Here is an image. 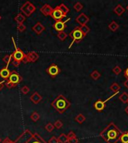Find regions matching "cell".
Masks as SVG:
<instances>
[{
	"label": "cell",
	"mask_w": 128,
	"mask_h": 143,
	"mask_svg": "<svg viewBox=\"0 0 128 143\" xmlns=\"http://www.w3.org/2000/svg\"><path fill=\"white\" fill-rule=\"evenodd\" d=\"M73 8H74V10H75L76 11L79 12V11L83 8V5H82V4L81 2H77L75 5H73Z\"/></svg>",
	"instance_id": "obj_31"
},
{
	"label": "cell",
	"mask_w": 128,
	"mask_h": 143,
	"mask_svg": "<svg viewBox=\"0 0 128 143\" xmlns=\"http://www.w3.org/2000/svg\"><path fill=\"white\" fill-rule=\"evenodd\" d=\"M127 104H128V102H127Z\"/></svg>",
	"instance_id": "obj_49"
},
{
	"label": "cell",
	"mask_w": 128,
	"mask_h": 143,
	"mask_svg": "<svg viewBox=\"0 0 128 143\" xmlns=\"http://www.w3.org/2000/svg\"><path fill=\"white\" fill-rule=\"evenodd\" d=\"M29 90H30V89H29V87L28 86H23V87L20 89V91H21V92H22L23 94H24V95H26V94H28L29 92Z\"/></svg>",
	"instance_id": "obj_36"
},
{
	"label": "cell",
	"mask_w": 128,
	"mask_h": 143,
	"mask_svg": "<svg viewBox=\"0 0 128 143\" xmlns=\"http://www.w3.org/2000/svg\"><path fill=\"white\" fill-rule=\"evenodd\" d=\"M11 40H12V43H13V45L14 46V51L11 54L12 57H13V59L15 61H17L19 63H21L23 59H24V57L26 56V54H24V52L19 48L18 46L16 45L14 37H11Z\"/></svg>",
	"instance_id": "obj_4"
},
{
	"label": "cell",
	"mask_w": 128,
	"mask_h": 143,
	"mask_svg": "<svg viewBox=\"0 0 128 143\" xmlns=\"http://www.w3.org/2000/svg\"><path fill=\"white\" fill-rule=\"evenodd\" d=\"M113 11L115 12V14H116L118 16L120 17L125 12V8L121 4H118V5H117L115 7Z\"/></svg>",
	"instance_id": "obj_17"
},
{
	"label": "cell",
	"mask_w": 128,
	"mask_h": 143,
	"mask_svg": "<svg viewBox=\"0 0 128 143\" xmlns=\"http://www.w3.org/2000/svg\"><path fill=\"white\" fill-rule=\"evenodd\" d=\"M54 125L53 124H52L51 122H49L48 124H46L45 125V129H46V131H48V132H52L53 130H54Z\"/></svg>",
	"instance_id": "obj_33"
},
{
	"label": "cell",
	"mask_w": 128,
	"mask_h": 143,
	"mask_svg": "<svg viewBox=\"0 0 128 143\" xmlns=\"http://www.w3.org/2000/svg\"><path fill=\"white\" fill-rule=\"evenodd\" d=\"M94 107L97 110L101 112L104 110V108L106 107V103L104 102H103L102 100H97V102H94Z\"/></svg>",
	"instance_id": "obj_16"
},
{
	"label": "cell",
	"mask_w": 128,
	"mask_h": 143,
	"mask_svg": "<svg viewBox=\"0 0 128 143\" xmlns=\"http://www.w3.org/2000/svg\"><path fill=\"white\" fill-rule=\"evenodd\" d=\"M53 10V8L51 7L50 5L48 4H45L41 8H40V11L41 14H43L45 17H48V16H51L52 12Z\"/></svg>",
	"instance_id": "obj_12"
},
{
	"label": "cell",
	"mask_w": 128,
	"mask_h": 143,
	"mask_svg": "<svg viewBox=\"0 0 128 143\" xmlns=\"http://www.w3.org/2000/svg\"><path fill=\"white\" fill-rule=\"evenodd\" d=\"M124 77H125L126 78L128 79V67L125 69V71H124Z\"/></svg>",
	"instance_id": "obj_42"
},
{
	"label": "cell",
	"mask_w": 128,
	"mask_h": 143,
	"mask_svg": "<svg viewBox=\"0 0 128 143\" xmlns=\"http://www.w3.org/2000/svg\"><path fill=\"white\" fill-rule=\"evenodd\" d=\"M67 136H68V138L69 139H71V138H73V137H75L76 136V134H75V133L73 132V131H70L68 133V134L67 135Z\"/></svg>",
	"instance_id": "obj_39"
},
{
	"label": "cell",
	"mask_w": 128,
	"mask_h": 143,
	"mask_svg": "<svg viewBox=\"0 0 128 143\" xmlns=\"http://www.w3.org/2000/svg\"><path fill=\"white\" fill-rule=\"evenodd\" d=\"M101 73H100L97 70H94L92 73H91V75H90V77H91L93 80H94V81L98 80V79L101 78Z\"/></svg>",
	"instance_id": "obj_24"
},
{
	"label": "cell",
	"mask_w": 128,
	"mask_h": 143,
	"mask_svg": "<svg viewBox=\"0 0 128 143\" xmlns=\"http://www.w3.org/2000/svg\"><path fill=\"white\" fill-rule=\"evenodd\" d=\"M43 98L42 96H41L37 92H35L30 97V101L33 103V104H39L40 102L42 101Z\"/></svg>",
	"instance_id": "obj_15"
},
{
	"label": "cell",
	"mask_w": 128,
	"mask_h": 143,
	"mask_svg": "<svg viewBox=\"0 0 128 143\" xmlns=\"http://www.w3.org/2000/svg\"><path fill=\"white\" fill-rule=\"evenodd\" d=\"M108 28H109V29H110V31H117L119 28V25L116 23L115 21H112V22H111V23L109 24Z\"/></svg>",
	"instance_id": "obj_20"
},
{
	"label": "cell",
	"mask_w": 128,
	"mask_h": 143,
	"mask_svg": "<svg viewBox=\"0 0 128 143\" xmlns=\"http://www.w3.org/2000/svg\"><path fill=\"white\" fill-rule=\"evenodd\" d=\"M112 72H114V74L118 75L121 72V67L119 66H115L114 68L112 69Z\"/></svg>",
	"instance_id": "obj_34"
},
{
	"label": "cell",
	"mask_w": 128,
	"mask_h": 143,
	"mask_svg": "<svg viewBox=\"0 0 128 143\" xmlns=\"http://www.w3.org/2000/svg\"><path fill=\"white\" fill-rule=\"evenodd\" d=\"M70 19L69 18L66 21H62V20H61V21H56V22L53 24V28L55 29L56 31H58V32L64 31V30L66 28V27H67L66 23H68Z\"/></svg>",
	"instance_id": "obj_9"
},
{
	"label": "cell",
	"mask_w": 128,
	"mask_h": 143,
	"mask_svg": "<svg viewBox=\"0 0 128 143\" xmlns=\"http://www.w3.org/2000/svg\"><path fill=\"white\" fill-rule=\"evenodd\" d=\"M121 134V130L113 122H111L101 131L100 136L106 143H117L120 140Z\"/></svg>",
	"instance_id": "obj_1"
},
{
	"label": "cell",
	"mask_w": 128,
	"mask_h": 143,
	"mask_svg": "<svg viewBox=\"0 0 128 143\" xmlns=\"http://www.w3.org/2000/svg\"><path fill=\"white\" fill-rule=\"evenodd\" d=\"M17 29L19 32H23V31H25L26 30V26L23 23L18 24L17 26Z\"/></svg>",
	"instance_id": "obj_32"
},
{
	"label": "cell",
	"mask_w": 128,
	"mask_h": 143,
	"mask_svg": "<svg viewBox=\"0 0 128 143\" xmlns=\"http://www.w3.org/2000/svg\"><path fill=\"white\" fill-rule=\"evenodd\" d=\"M120 140L122 143H128V130L127 132L122 133Z\"/></svg>",
	"instance_id": "obj_28"
},
{
	"label": "cell",
	"mask_w": 128,
	"mask_h": 143,
	"mask_svg": "<svg viewBox=\"0 0 128 143\" xmlns=\"http://www.w3.org/2000/svg\"><path fill=\"white\" fill-rule=\"evenodd\" d=\"M5 86V81H0V91L3 89Z\"/></svg>",
	"instance_id": "obj_43"
},
{
	"label": "cell",
	"mask_w": 128,
	"mask_h": 143,
	"mask_svg": "<svg viewBox=\"0 0 128 143\" xmlns=\"http://www.w3.org/2000/svg\"><path fill=\"white\" fill-rule=\"evenodd\" d=\"M39 55L35 52V51H30L27 54H26V56L24 57V59L22 61V63H34L36 62L37 60L39 59Z\"/></svg>",
	"instance_id": "obj_7"
},
{
	"label": "cell",
	"mask_w": 128,
	"mask_h": 143,
	"mask_svg": "<svg viewBox=\"0 0 128 143\" xmlns=\"http://www.w3.org/2000/svg\"><path fill=\"white\" fill-rule=\"evenodd\" d=\"M127 10H128V5H127Z\"/></svg>",
	"instance_id": "obj_48"
},
{
	"label": "cell",
	"mask_w": 128,
	"mask_h": 143,
	"mask_svg": "<svg viewBox=\"0 0 128 143\" xmlns=\"http://www.w3.org/2000/svg\"><path fill=\"white\" fill-rule=\"evenodd\" d=\"M68 34L64 31H61V32H59L57 34V37L61 41H64V40L68 37Z\"/></svg>",
	"instance_id": "obj_29"
},
{
	"label": "cell",
	"mask_w": 128,
	"mask_h": 143,
	"mask_svg": "<svg viewBox=\"0 0 128 143\" xmlns=\"http://www.w3.org/2000/svg\"><path fill=\"white\" fill-rule=\"evenodd\" d=\"M70 37L73 40L72 43H70V45L69 46L68 49H70L71 46H73V44L74 43H79L83 40V38L85 37L84 34H82V32L80 30L79 27H75L73 30H72V31L69 34Z\"/></svg>",
	"instance_id": "obj_3"
},
{
	"label": "cell",
	"mask_w": 128,
	"mask_h": 143,
	"mask_svg": "<svg viewBox=\"0 0 128 143\" xmlns=\"http://www.w3.org/2000/svg\"><path fill=\"white\" fill-rule=\"evenodd\" d=\"M32 31L35 33V34L39 35V34H42V32L45 30V26H44L41 22H37L35 25H34L32 26Z\"/></svg>",
	"instance_id": "obj_13"
},
{
	"label": "cell",
	"mask_w": 128,
	"mask_h": 143,
	"mask_svg": "<svg viewBox=\"0 0 128 143\" xmlns=\"http://www.w3.org/2000/svg\"><path fill=\"white\" fill-rule=\"evenodd\" d=\"M10 75H11V71L8 69V66H6L2 69H0V77L4 81H7L8 80Z\"/></svg>",
	"instance_id": "obj_14"
},
{
	"label": "cell",
	"mask_w": 128,
	"mask_h": 143,
	"mask_svg": "<svg viewBox=\"0 0 128 143\" xmlns=\"http://www.w3.org/2000/svg\"><path fill=\"white\" fill-rule=\"evenodd\" d=\"M124 86L128 89V79H127V80L124 82Z\"/></svg>",
	"instance_id": "obj_44"
},
{
	"label": "cell",
	"mask_w": 128,
	"mask_h": 143,
	"mask_svg": "<svg viewBox=\"0 0 128 143\" xmlns=\"http://www.w3.org/2000/svg\"><path fill=\"white\" fill-rule=\"evenodd\" d=\"M119 100L124 104H127L128 102V94L127 92H123L119 96Z\"/></svg>",
	"instance_id": "obj_22"
},
{
	"label": "cell",
	"mask_w": 128,
	"mask_h": 143,
	"mask_svg": "<svg viewBox=\"0 0 128 143\" xmlns=\"http://www.w3.org/2000/svg\"><path fill=\"white\" fill-rule=\"evenodd\" d=\"M2 19V17H1V15H0V20Z\"/></svg>",
	"instance_id": "obj_47"
},
{
	"label": "cell",
	"mask_w": 128,
	"mask_h": 143,
	"mask_svg": "<svg viewBox=\"0 0 128 143\" xmlns=\"http://www.w3.org/2000/svg\"><path fill=\"white\" fill-rule=\"evenodd\" d=\"M58 141H59V143H68V138L66 134H60V136L58 137Z\"/></svg>",
	"instance_id": "obj_23"
},
{
	"label": "cell",
	"mask_w": 128,
	"mask_h": 143,
	"mask_svg": "<svg viewBox=\"0 0 128 143\" xmlns=\"http://www.w3.org/2000/svg\"><path fill=\"white\" fill-rule=\"evenodd\" d=\"M62 126H63V123H62V121L60 120H57L55 121V123H54V127L56 128L57 129H60V128H62Z\"/></svg>",
	"instance_id": "obj_35"
},
{
	"label": "cell",
	"mask_w": 128,
	"mask_h": 143,
	"mask_svg": "<svg viewBox=\"0 0 128 143\" xmlns=\"http://www.w3.org/2000/svg\"><path fill=\"white\" fill-rule=\"evenodd\" d=\"M2 142V139H1V138H0V143Z\"/></svg>",
	"instance_id": "obj_46"
},
{
	"label": "cell",
	"mask_w": 128,
	"mask_h": 143,
	"mask_svg": "<svg viewBox=\"0 0 128 143\" xmlns=\"http://www.w3.org/2000/svg\"><path fill=\"white\" fill-rule=\"evenodd\" d=\"M71 104L63 95H59L51 103V106L60 114H62L70 107Z\"/></svg>",
	"instance_id": "obj_2"
},
{
	"label": "cell",
	"mask_w": 128,
	"mask_h": 143,
	"mask_svg": "<svg viewBox=\"0 0 128 143\" xmlns=\"http://www.w3.org/2000/svg\"><path fill=\"white\" fill-rule=\"evenodd\" d=\"M79 142V139L77 136L73 137V138L69 139L68 141V143H78Z\"/></svg>",
	"instance_id": "obj_38"
},
{
	"label": "cell",
	"mask_w": 128,
	"mask_h": 143,
	"mask_svg": "<svg viewBox=\"0 0 128 143\" xmlns=\"http://www.w3.org/2000/svg\"><path fill=\"white\" fill-rule=\"evenodd\" d=\"M2 60L7 64V66H8L10 63H12V62H13L14 59H13L12 55H6L4 56V57H2Z\"/></svg>",
	"instance_id": "obj_21"
},
{
	"label": "cell",
	"mask_w": 128,
	"mask_h": 143,
	"mask_svg": "<svg viewBox=\"0 0 128 143\" xmlns=\"http://www.w3.org/2000/svg\"><path fill=\"white\" fill-rule=\"evenodd\" d=\"M75 121H76L77 122H78V123H79V124H82V123L86 121V117L82 115V114L79 113V114H78V115L75 117Z\"/></svg>",
	"instance_id": "obj_26"
},
{
	"label": "cell",
	"mask_w": 128,
	"mask_h": 143,
	"mask_svg": "<svg viewBox=\"0 0 128 143\" xmlns=\"http://www.w3.org/2000/svg\"><path fill=\"white\" fill-rule=\"evenodd\" d=\"M23 80V78L20 75L16 70H13L12 72H11V75L9 76V78L7 81H8L10 83L12 84V86L14 87H16L19 83H20Z\"/></svg>",
	"instance_id": "obj_6"
},
{
	"label": "cell",
	"mask_w": 128,
	"mask_h": 143,
	"mask_svg": "<svg viewBox=\"0 0 128 143\" xmlns=\"http://www.w3.org/2000/svg\"><path fill=\"white\" fill-rule=\"evenodd\" d=\"M14 20L18 23V24H21V23H23L26 20V17H25L23 14L19 13V14H17L16 17H14Z\"/></svg>",
	"instance_id": "obj_18"
},
{
	"label": "cell",
	"mask_w": 128,
	"mask_h": 143,
	"mask_svg": "<svg viewBox=\"0 0 128 143\" xmlns=\"http://www.w3.org/2000/svg\"><path fill=\"white\" fill-rule=\"evenodd\" d=\"M79 28H80V30H81V31H82V34H84L85 37L87 35L88 33L90 32V28L87 25H82V26H79Z\"/></svg>",
	"instance_id": "obj_27"
},
{
	"label": "cell",
	"mask_w": 128,
	"mask_h": 143,
	"mask_svg": "<svg viewBox=\"0 0 128 143\" xmlns=\"http://www.w3.org/2000/svg\"><path fill=\"white\" fill-rule=\"evenodd\" d=\"M2 143H14V142H12L8 137H7V138L3 140Z\"/></svg>",
	"instance_id": "obj_40"
},
{
	"label": "cell",
	"mask_w": 128,
	"mask_h": 143,
	"mask_svg": "<svg viewBox=\"0 0 128 143\" xmlns=\"http://www.w3.org/2000/svg\"><path fill=\"white\" fill-rule=\"evenodd\" d=\"M90 19L89 17L86 16L84 13H81L79 14L78 17H77L76 18V22L79 24L80 26H82V25H86L88 22H89Z\"/></svg>",
	"instance_id": "obj_11"
},
{
	"label": "cell",
	"mask_w": 128,
	"mask_h": 143,
	"mask_svg": "<svg viewBox=\"0 0 128 143\" xmlns=\"http://www.w3.org/2000/svg\"><path fill=\"white\" fill-rule=\"evenodd\" d=\"M12 64L14 65L15 67H18L20 65V63H19V62H17V61H15V60H13Z\"/></svg>",
	"instance_id": "obj_41"
},
{
	"label": "cell",
	"mask_w": 128,
	"mask_h": 143,
	"mask_svg": "<svg viewBox=\"0 0 128 143\" xmlns=\"http://www.w3.org/2000/svg\"><path fill=\"white\" fill-rule=\"evenodd\" d=\"M30 118H31V119H32L33 121H35V122H36L37 121L39 120V119H40V115H39V113H37V112H33L31 115H30Z\"/></svg>",
	"instance_id": "obj_30"
},
{
	"label": "cell",
	"mask_w": 128,
	"mask_h": 143,
	"mask_svg": "<svg viewBox=\"0 0 128 143\" xmlns=\"http://www.w3.org/2000/svg\"><path fill=\"white\" fill-rule=\"evenodd\" d=\"M46 72L50 75L52 78H55L61 72V69L55 63H53L50 66H48V68L46 69Z\"/></svg>",
	"instance_id": "obj_8"
},
{
	"label": "cell",
	"mask_w": 128,
	"mask_h": 143,
	"mask_svg": "<svg viewBox=\"0 0 128 143\" xmlns=\"http://www.w3.org/2000/svg\"><path fill=\"white\" fill-rule=\"evenodd\" d=\"M20 10L21 12L24 14L26 17H30L35 10H36V7L30 2L29 1H26L21 7H20Z\"/></svg>",
	"instance_id": "obj_5"
},
{
	"label": "cell",
	"mask_w": 128,
	"mask_h": 143,
	"mask_svg": "<svg viewBox=\"0 0 128 143\" xmlns=\"http://www.w3.org/2000/svg\"><path fill=\"white\" fill-rule=\"evenodd\" d=\"M110 89L115 93H118L119 90L121 89V87L117 83H113L110 86Z\"/></svg>",
	"instance_id": "obj_25"
},
{
	"label": "cell",
	"mask_w": 128,
	"mask_h": 143,
	"mask_svg": "<svg viewBox=\"0 0 128 143\" xmlns=\"http://www.w3.org/2000/svg\"><path fill=\"white\" fill-rule=\"evenodd\" d=\"M125 112H126V113L128 115V106L125 108Z\"/></svg>",
	"instance_id": "obj_45"
},
{
	"label": "cell",
	"mask_w": 128,
	"mask_h": 143,
	"mask_svg": "<svg viewBox=\"0 0 128 143\" xmlns=\"http://www.w3.org/2000/svg\"><path fill=\"white\" fill-rule=\"evenodd\" d=\"M57 8H59V9L63 13V14H64V16L66 17L67 16V14H68L69 12H70V9H69L66 6V5H64V4H63V3H61V4H60L59 5H58L57 6Z\"/></svg>",
	"instance_id": "obj_19"
},
{
	"label": "cell",
	"mask_w": 128,
	"mask_h": 143,
	"mask_svg": "<svg viewBox=\"0 0 128 143\" xmlns=\"http://www.w3.org/2000/svg\"><path fill=\"white\" fill-rule=\"evenodd\" d=\"M51 17H52V18L53 19H55V22L56 21H61V20H62V19L65 17V16L57 8V6L55 7V8H53V10L52 12V14H51Z\"/></svg>",
	"instance_id": "obj_10"
},
{
	"label": "cell",
	"mask_w": 128,
	"mask_h": 143,
	"mask_svg": "<svg viewBox=\"0 0 128 143\" xmlns=\"http://www.w3.org/2000/svg\"><path fill=\"white\" fill-rule=\"evenodd\" d=\"M48 143H59V141H58V138L56 137V136H52L50 139V140H49V142Z\"/></svg>",
	"instance_id": "obj_37"
}]
</instances>
